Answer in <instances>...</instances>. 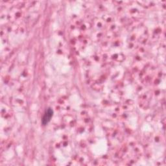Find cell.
I'll return each instance as SVG.
<instances>
[{"label":"cell","mask_w":166,"mask_h":166,"mask_svg":"<svg viewBox=\"0 0 166 166\" xmlns=\"http://www.w3.org/2000/svg\"><path fill=\"white\" fill-rule=\"evenodd\" d=\"M52 116H53V110L51 109H48V110H46L45 115L42 119V123L43 125L48 123V122L51 120Z\"/></svg>","instance_id":"cell-1"}]
</instances>
